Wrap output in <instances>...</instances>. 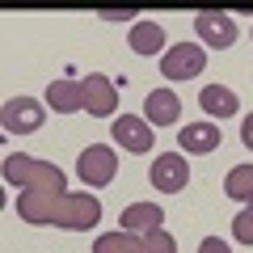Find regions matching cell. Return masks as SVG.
<instances>
[{
    "mask_svg": "<svg viewBox=\"0 0 253 253\" xmlns=\"http://www.w3.org/2000/svg\"><path fill=\"white\" fill-rule=\"evenodd\" d=\"M4 181L26 190H51V194H63V173L55 165H42L34 156H9L4 161Z\"/></svg>",
    "mask_w": 253,
    "mask_h": 253,
    "instance_id": "1",
    "label": "cell"
},
{
    "mask_svg": "<svg viewBox=\"0 0 253 253\" xmlns=\"http://www.w3.org/2000/svg\"><path fill=\"white\" fill-rule=\"evenodd\" d=\"M207 63V46L203 42H177L161 55V76L165 81H190V76L203 72Z\"/></svg>",
    "mask_w": 253,
    "mask_h": 253,
    "instance_id": "2",
    "label": "cell"
},
{
    "mask_svg": "<svg viewBox=\"0 0 253 253\" xmlns=\"http://www.w3.org/2000/svg\"><path fill=\"white\" fill-rule=\"evenodd\" d=\"M97 219H101V203L93 199V194H63L59 199L55 228H76V232H84V228H93Z\"/></svg>",
    "mask_w": 253,
    "mask_h": 253,
    "instance_id": "3",
    "label": "cell"
},
{
    "mask_svg": "<svg viewBox=\"0 0 253 253\" xmlns=\"http://www.w3.org/2000/svg\"><path fill=\"white\" fill-rule=\"evenodd\" d=\"M76 169H81V177L89 186H110L118 177V156L110 144H89L81 152V161H76Z\"/></svg>",
    "mask_w": 253,
    "mask_h": 253,
    "instance_id": "4",
    "label": "cell"
},
{
    "mask_svg": "<svg viewBox=\"0 0 253 253\" xmlns=\"http://www.w3.org/2000/svg\"><path fill=\"white\" fill-rule=\"evenodd\" d=\"M42 118H46V110H42V101H34V97H9L4 110H0V123H4V131H13V135L38 131Z\"/></svg>",
    "mask_w": 253,
    "mask_h": 253,
    "instance_id": "5",
    "label": "cell"
},
{
    "mask_svg": "<svg viewBox=\"0 0 253 253\" xmlns=\"http://www.w3.org/2000/svg\"><path fill=\"white\" fill-rule=\"evenodd\" d=\"M148 177H152V186L161 190V194H177L190 181V165H186L181 152H161L152 161V169H148Z\"/></svg>",
    "mask_w": 253,
    "mask_h": 253,
    "instance_id": "6",
    "label": "cell"
},
{
    "mask_svg": "<svg viewBox=\"0 0 253 253\" xmlns=\"http://www.w3.org/2000/svg\"><path fill=\"white\" fill-rule=\"evenodd\" d=\"M81 93H84V110H89L93 118H110L118 110V89H114V81L110 76H101V72H89L81 81Z\"/></svg>",
    "mask_w": 253,
    "mask_h": 253,
    "instance_id": "7",
    "label": "cell"
},
{
    "mask_svg": "<svg viewBox=\"0 0 253 253\" xmlns=\"http://www.w3.org/2000/svg\"><path fill=\"white\" fill-rule=\"evenodd\" d=\"M194 34H199V42H207L211 51H228V46L236 42V21L228 17V13H199L194 17Z\"/></svg>",
    "mask_w": 253,
    "mask_h": 253,
    "instance_id": "8",
    "label": "cell"
},
{
    "mask_svg": "<svg viewBox=\"0 0 253 253\" xmlns=\"http://www.w3.org/2000/svg\"><path fill=\"white\" fill-rule=\"evenodd\" d=\"M114 144H123L126 152L144 156L148 148L156 144V139H152V123L139 118V114H118V118H114Z\"/></svg>",
    "mask_w": 253,
    "mask_h": 253,
    "instance_id": "9",
    "label": "cell"
},
{
    "mask_svg": "<svg viewBox=\"0 0 253 253\" xmlns=\"http://www.w3.org/2000/svg\"><path fill=\"white\" fill-rule=\"evenodd\" d=\"M63 194H51V190H26L17 199V215L26 224H55V211H59Z\"/></svg>",
    "mask_w": 253,
    "mask_h": 253,
    "instance_id": "10",
    "label": "cell"
},
{
    "mask_svg": "<svg viewBox=\"0 0 253 253\" xmlns=\"http://www.w3.org/2000/svg\"><path fill=\"white\" fill-rule=\"evenodd\" d=\"M177 144H181V152H194V156H203V152H215L224 139H219V126L211 123H186L177 131Z\"/></svg>",
    "mask_w": 253,
    "mask_h": 253,
    "instance_id": "11",
    "label": "cell"
},
{
    "mask_svg": "<svg viewBox=\"0 0 253 253\" xmlns=\"http://www.w3.org/2000/svg\"><path fill=\"white\" fill-rule=\"evenodd\" d=\"M177 114H181V97L173 89H152L144 97V118L152 126H173V123H177Z\"/></svg>",
    "mask_w": 253,
    "mask_h": 253,
    "instance_id": "12",
    "label": "cell"
},
{
    "mask_svg": "<svg viewBox=\"0 0 253 253\" xmlns=\"http://www.w3.org/2000/svg\"><path fill=\"white\" fill-rule=\"evenodd\" d=\"M46 106L59 110V114H76V110H84L81 81H76V76H59V81H51V84H46Z\"/></svg>",
    "mask_w": 253,
    "mask_h": 253,
    "instance_id": "13",
    "label": "cell"
},
{
    "mask_svg": "<svg viewBox=\"0 0 253 253\" xmlns=\"http://www.w3.org/2000/svg\"><path fill=\"white\" fill-rule=\"evenodd\" d=\"M156 228H165V211L156 207V203H131V207L123 211V232H156Z\"/></svg>",
    "mask_w": 253,
    "mask_h": 253,
    "instance_id": "14",
    "label": "cell"
},
{
    "mask_svg": "<svg viewBox=\"0 0 253 253\" xmlns=\"http://www.w3.org/2000/svg\"><path fill=\"white\" fill-rule=\"evenodd\" d=\"M126 42H131L135 55H165V30H161V21H135Z\"/></svg>",
    "mask_w": 253,
    "mask_h": 253,
    "instance_id": "15",
    "label": "cell"
},
{
    "mask_svg": "<svg viewBox=\"0 0 253 253\" xmlns=\"http://www.w3.org/2000/svg\"><path fill=\"white\" fill-rule=\"evenodd\" d=\"M199 106L207 110L211 118H232L236 110H241V101H236V93L224 89V84H207V89L199 93Z\"/></svg>",
    "mask_w": 253,
    "mask_h": 253,
    "instance_id": "16",
    "label": "cell"
},
{
    "mask_svg": "<svg viewBox=\"0 0 253 253\" xmlns=\"http://www.w3.org/2000/svg\"><path fill=\"white\" fill-rule=\"evenodd\" d=\"M224 194L249 207V203H253V165H236V169L228 173V177H224Z\"/></svg>",
    "mask_w": 253,
    "mask_h": 253,
    "instance_id": "17",
    "label": "cell"
},
{
    "mask_svg": "<svg viewBox=\"0 0 253 253\" xmlns=\"http://www.w3.org/2000/svg\"><path fill=\"white\" fill-rule=\"evenodd\" d=\"M93 253H144V236L135 232H106L93 241Z\"/></svg>",
    "mask_w": 253,
    "mask_h": 253,
    "instance_id": "18",
    "label": "cell"
},
{
    "mask_svg": "<svg viewBox=\"0 0 253 253\" xmlns=\"http://www.w3.org/2000/svg\"><path fill=\"white\" fill-rule=\"evenodd\" d=\"M144 253H177V241H173L165 228H156V232L144 236Z\"/></svg>",
    "mask_w": 253,
    "mask_h": 253,
    "instance_id": "19",
    "label": "cell"
},
{
    "mask_svg": "<svg viewBox=\"0 0 253 253\" xmlns=\"http://www.w3.org/2000/svg\"><path fill=\"white\" fill-rule=\"evenodd\" d=\"M232 236H236L241 245H253V211H249V207L232 219Z\"/></svg>",
    "mask_w": 253,
    "mask_h": 253,
    "instance_id": "20",
    "label": "cell"
},
{
    "mask_svg": "<svg viewBox=\"0 0 253 253\" xmlns=\"http://www.w3.org/2000/svg\"><path fill=\"white\" fill-rule=\"evenodd\" d=\"M199 253H232V245H228V241H219V236H207V241L199 245Z\"/></svg>",
    "mask_w": 253,
    "mask_h": 253,
    "instance_id": "21",
    "label": "cell"
},
{
    "mask_svg": "<svg viewBox=\"0 0 253 253\" xmlns=\"http://www.w3.org/2000/svg\"><path fill=\"white\" fill-rule=\"evenodd\" d=\"M241 144L253 148V114H245V123H241Z\"/></svg>",
    "mask_w": 253,
    "mask_h": 253,
    "instance_id": "22",
    "label": "cell"
},
{
    "mask_svg": "<svg viewBox=\"0 0 253 253\" xmlns=\"http://www.w3.org/2000/svg\"><path fill=\"white\" fill-rule=\"evenodd\" d=\"M101 17H106V21H126V17H131V13H126V9H106V13H101Z\"/></svg>",
    "mask_w": 253,
    "mask_h": 253,
    "instance_id": "23",
    "label": "cell"
},
{
    "mask_svg": "<svg viewBox=\"0 0 253 253\" xmlns=\"http://www.w3.org/2000/svg\"><path fill=\"white\" fill-rule=\"evenodd\" d=\"M249 211H253V203H249Z\"/></svg>",
    "mask_w": 253,
    "mask_h": 253,
    "instance_id": "24",
    "label": "cell"
}]
</instances>
